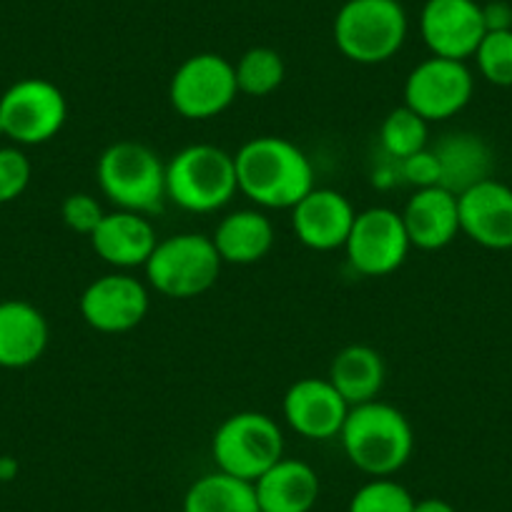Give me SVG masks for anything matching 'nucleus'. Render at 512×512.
<instances>
[{
  "label": "nucleus",
  "instance_id": "nucleus-32",
  "mask_svg": "<svg viewBox=\"0 0 512 512\" xmlns=\"http://www.w3.org/2000/svg\"><path fill=\"white\" fill-rule=\"evenodd\" d=\"M482 21L485 31H512V3L507 0H490L482 6Z\"/></svg>",
  "mask_w": 512,
  "mask_h": 512
},
{
  "label": "nucleus",
  "instance_id": "nucleus-25",
  "mask_svg": "<svg viewBox=\"0 0 512 512\" xmlns=\"http://www.w3.org/2000/svg\"><path fill=\"white\" fill-rule=\"evenodd\" d=\"M236 86L239 93L251 98L272 96L287 78V66L279 51L269 46H254L241 53L239 61L234 63Z\"/></svg>",
  "mask_w": 512,
  "mask_h": 512
},
{
  "label": "nucleus",
  "instance_id": "nucleus-20",
  "mask_svg": "<svg viewBox=\"0 0 512 512\" xmlns=\"http://www.w3.org/2000/svg\"><path fill=\"white\" fill-rule=\"evenodd\" d=\"M262 512H312L319 500V475L309 462L282 457L254 482Z\"/></svg>",
  "mask_w": 512,
  "mask_h": 512
},
{
  "label": "nucleus",
  "instance_id": "nucleus-11",
  "mask_svg": "<svg viewBox=\"0 0 512 512\" xmlns=\"http://www.w3.org/2000/svg\"><path fill=\"white\" fill-rule=\"evenodd\" d=\"M475 93V76L465 61L430 56L417 63L405 81V106L427 123L457 116Z\"/></svg>",
  "mask_w": 512,
  "mask_h": 512
},
{
  "label": "nucleus",
  "instance_id": "nucleus-1",
  "mask_svg": "<svg viewBox=\"0 0 512 512\" xmlns=\"http://www.w3.org/2000/svg\"><path fill=\"white\" fill-rule=\"evenodd\" d=\"M236 184L259 209L292 211L314 189V166L294 141L256 136L234 154Z\"/></svg>",
  "mask_w": 512,
  "mask_h": 512
},
{
  "label": "nucleus",
  "instance_id": "nucleus-16",
  "mask_svg": "<svg viewBox=\"0 0 512 512\" xmlns=\"http://www.w3.org/2000/svg\"><path fill=\"white\" fill-rule=\"evenodd\" d=\"M352 201L337 189L314 186L292 209L294 236L312 251L344 249L354 224Z\"/></svg>",
  "mask_w": 512,
  "mask_h": 512
},
{
  "label": "nucleus",
  "instance_id": "nucleus-10",
  "mask_svg": "<svg viewBox=\"0 0 512 512\" xmlns=\"http://www.w3.org/2000/svg\"><path fill=\"white\" fill-rule=\"evenodd\" d=\"M412 244L400 211L369 206L357 211L344 244L349 267L362 277H387L405 264Z\"/></svg>",
  "mask_w": 512,
  "mask_h": 512
},
{
  "label": "nucleus",
  "instance_id": "nucleus-2",
  "mask_svg": "<svg viewBox=\"0 0 512 512\" xmlns=\"http://www.w3.org/2000/svg\"><path fill=\"white\" fill-rule=\"evenodd\" d=\"M339 440L347 460L369 477H392L415 452V432L405 412L379 400L349 407Z\"/></svg>",
  "mask_w": 512,
  "mask_h": 512
},
{
  "label": "nucleus",
  "instance_id": "nucleus-19",
  "mask_svg": "<svg viewBox=\"0 0 512 512\" xmlns=\"http://www.w3.org/2000/svg\"><path fill=\"white\" fill-rule=\"evenodd\" d=\"M46 317L23 299L0 302V367L23 369L36 364L48 349Z\"/></svg>",
  "mask_w": 512,
  "mask_h": 512
},
{
  "label": "nucleus",
  "instance_id": "nucleus-6",
  "mask_svg": "<svg viewBox=\"0 0 512 512\" xmlns=\"http://www.w3.org/2000/svg\"><path fill=\"white\" fill-rule=\"evenodd\" d=\"M221 267L224 262L211 236L184 231L159 239L144 272L149 287L161 297L194 299L214 287Z\"/></svg>",
  "mask_w": 512,
  "mask_h": 512
},
{
  "label": "nucleus",
  "instance_id": "nucleus-29",
  "mask_svg": "<svg viewBox=\"0 0 512 512\" xmlns=\"http://www.w3.org/2000/svg\"><path fill=\"white\" fill-rule=\"evenodd\" d=\"M31 159L18 146H0V204H11L31 184Z\"/></svg>",
  "mask_w": 512,
  "mask_h": 512
},
{
  "label": "nucleus",
  "instance_id": "nucleus-21",
  "mask_svg": "<svg viewBox=\"0 0 512 512\" xmlns=\"http://www.w3.org/2000/svg\"><path fill=\"white\" fill-rule=\"evenodd\" d=\"M440 164V186L460 196L470 186L492 179L495 156L482 136L470 131H452L432 146Z\"/></svg>",
  "mask_w": 512,
  "mask_h": 512
},
{
  "label": "nucleus",
  "instance_id": "nucleus-13",
  "mask_svg": "<svg viewBox=\"0 0 512 512\" xmlns=\"http://www.w3.org/2000/svg\"><path fill=\"white\" fill-rule=\"evenodd\" d=\"M477 0H427L420 13V36L432 56L467 61L485 38Z\"/></svg>",
  "mask_w": 512,
  "mask_h": 512
},
{
  "label": "nucleus",
  "instance_id": "nucleus-33",
  "mask_svg": "<svg viewBox=\"0 0 512 512\" xmlns=\"http://www.w3.org/2000/svg\"><path fill=\"white\" fill-rule=\"evenodd\" d=\"M412 512H457V510L447 500H440V497H425V500H415Z\"/></svg>",
  "mask_w": 512,
  "mask_h": 512
},
{
  "label": "nucleus",
  "instance_id": "nucleus-14",
  "mask_svg": "<svg viewBox=\"0 0 512 512\" xmlns=\"http://www.w3.org/2000/svg\"><path fill=\"white\" fill-rule=\"evenodd\" d=\"M282 412L299 437L324 442L339 437L349 415V402L327 377H304L287 390Z\"/></svg>",
  "mask_w": 512,
  "mask_h": 512
},
{
  "label": "nucleus",
  "instance_id": "nucleus-24",
  "mask_svg": "<svg viewBox=\"0 0 512 512\" xmlns=\"http://www.w3.org/2000/svg\"><path fill=\"white\" fill-rule=\"evenodd\" d=\"M184 512H262L254 482L214 470L191 482L184 495Z\"/></svg>",
  "mask_w": 512,
  "mask_h": 512
},
{
  "label": "nucleus",
  "instance_id": "nucleus-18",
  "mask_svg": "<svg viewBox=\"0 0 512 512\" xmlns=\"http://www.w3.org/2000/svg\"><path fill=\"white\" fill-rule=\"evenodd\" d=\"M407 236L415 249H445L460 234V209L457 196L442 186L417 189L400 211Z\"/></svg>",
  "mask_w": 512,
  "mask_h": 512
},
{
  "label": "nucleus",
  "instance_id": "nucleus-30",
  "mask_svg": "<svg viewBox=\"0 0 512 512\" xmlns=\"http://www.w3.org/2000/svg\"><path fill=\"white\" fill-rule=\"evenodd\" d=\"M63 224L71 231L83 236H91L96 231V226L101 224V219L106 216L101 201L96 196L86 194V191H76V194H68L66 201L61 206Z\"/></svg>",
  "mask_w": 512,
  "mask_h": 512
},
{
  "label": "nucleus",
  "instance_id": "nucleus-36",
  "mask_svg": "<svg viewBox=\"0 0 512 512\" xmlns=\"http://www.w3.org/2000/svg\"><path fill=\"white\" fill-rule=\"evenodd\" d=\"M0 485H3V480H0Z\"/></svg>",
  "mask_w": 512,
  "mask_h": 512
},
{
  "label": "nucleus",
  "instance_id": "nucleus-5",
  "mask_svg": "<svg viewBox=\"0 0 512 512\" xmlns=\"http://www.w3.org/2000/svg\"><path fill=\"white\" fill-rule=\"evenodd\" d=\"M239 194L234 154L214 144H191L166 164V199L191 214L224 209Z\"/></svg>",
  "mask_w": 512,
  "mask_h": 512
},
{
  "label": "nucleus",
  "instance_id": "nucleus-26",
  "mask_svg": "<svg viewBox=\"0 0 512 512\" xmlns=\"http://www.w3.org/2000/svg\"><path fill=\"white\" fill-rule=\"evenodd\" d=\"M427 126L430 123L417 116L410 106H397L384 116L379 128V144L392 161H405L427 149Z\"/></svg>",
  "mask_w": 512,
  "mask_h": 512
},
{
  "label": "nucleus",
  "instance_id": "nucleus-15",
  "mask_svg": "<svg viewBox=\"0 0 512 512\" xmlns=\"http://www.w3.org/2000/svg\"><path fill=\"white\" fill-rule=\"evenodd\" d=\"M460 234L482 249H512V189L497 179H485L457 196Z\"/></svg>",
  "mask_w": 512,
  "mask_h": 512
},
{
  "label": "nucleus",
  "instance_id": "nucleus-7",
  "mask_svg": "<svg viewBox=\"0 0 512 512\" xmlns=\"http://www.w3.org/2000/svg\"><path fill=\"white\" fill-rule=\"evenodd\" d=\"M211 455L216 470L256 482L284 457L282 427L264 412H236L216 427Z\"/></svg>",
  "mask_w": 512,
  "mask_h": 512
},
{
  "label": "nucleus",
  "instance_id": "nucleus-8",
  "mask_svg": "<svg viewBox=\"0 0 512 512\" xmlns=\"http://www.w3.org/2000/svg\"><path fill=\"white\" fill-rule=\"evenodd\" d=\"M0 118L6 139L18 146H41L56 139L66 126L68 101L56 83L23 78L0 96Z\"/></svg>",
  "mask_w": 512,
  "mask_h": 512
},
{
  "label": "nucleus",
  "instance_id": "nucleus-34",
  "mask_svg": "<svg viewBox=\"0 0 512 512\" xmlns=\"http://www.w3.org/2000/svg\"><path fill=\"white\" fill-rule=\"evenodd\" d=\"M18 475V462L13 457H0V480L8 482Z\"/></svg>",
  "mask_w": 512,
  "mask_h": 512
},
{
  "label": "nucleus",
  "instance_id": "nucleus-31",
  "mask_svg": "<svg viewBox=\"0 0 512 512\" xmlns=\"http://www.w3.org/2000/svg\"><path fill=\"white\" fill-rule=\"evenodd\" d=\"M400 166V176L415 189H430V186H440V164H437L435 151L427 146L420 154L410 156L405 161H397Z\"/></svg>",
  "mask_w": 512,
  "mask_h": 512
},
{
  "label": "nucleus",
  "instance_id": "nucleus-28",
  "mask_svg": "<svg viewBox=\"0 0 512 512\" xmlns=\"http://www.w3.org/2000/svg\"><path fill=\"white\" fill-rule=\"evenodd\" d=\"M472 58L487 83L500 88L512 86V31L485 33Z\"/></svg>",
  "mask_w": 512,
  "mask_h": 512
},
{
  "label": "nucleus",
  "instance_id": "nucleus-4",
  "mask_svg": "<svg viewBox=\"0 0 512 512\" xmlns=\"http://www.w3.org/2000/svg\"><path fill=\"white\" fill-rule=\"evenodd\" d=\"M332 33L347 61L377 66L402 51L410 18L400 0H347L334 16Z\"/></svg>",
  "mask_w": 512,
  "mask_h": 512
},
{
  "label": "nucleus",
  "instance_id": "nucleus-23",
  "mask_svg": "<svg viewBox=\"0 0 512 512\" xmlns=\"http://www.w3.org/2000/svg\"><path fill=\"white\" fill-rule=\"evenodd\" d=\"M327 379L349 402V407H354L377 400L384 379H387V367H384L382 354L374 347L349 344V347L339 349L337 357L332 359Z\"/></svg>",
  "mask_w": 512,
  "mask_h": 512
},
{
  "label": "nucleus",
  "instance_id": "nucleus-3",
  "mask_svg": "<svg viewBox=\"0 0 512 512\" xmlns=\"http://www.w3.org/2000/svg\"><path fill=\"white\" fill-rule=\"evenodd\" d=\"M96 179L101 194L116 209L159 214L166 206V164L139 141H116L98 156Z\"/></svg>",
  "mask_w": 512,
  "mask_h": 512
},
{
  "label": "nucleus",
  "instance_id": "nucleus-9",
  "mask_svg": "<svg viewBox=\"0 0 512 512\" xmlns=\"http://www.w3.org/2000/svg\"><path fill=\"white\" fill-rule=\"evenodd\" d=\"M239 96L234 63L221 53H196L174 71L169 101L179 116L189 121H209L221 116Z\"/></svg>",
  "mask_w": 512,
  "mask_h": 512
},
{
  "label": "nucleus",
  "instance_id": "nucleus-22",
  "mask_svg": "<svg viewBox=\"0 0 512 512\" xmlns=\"http://www.w3.org/2000/svg\"><path fill=\"white\" fill-rule=\"evenodd\" d=\"M214 246L221 262L249 267L262 262L274 246V224L262 209H239L226 214L214 231Z\"/></svg>",
  "mask_w": 512,
  "mask_h": 512
},
{
  "label": "nucleus",
  "instance_id": "nucleus-12",
  "mask_svg": "<svg viewBox=\"0 0 512 512\" xmlns=\"http://www.w3.org/2000/svg\"><path fill=\"white\" fill-rule=\"evenodd\" d=\"M149 307V287L126 272L93 279L78 302L83 322L101 334L131 332L144 322Z\"/></svg>",
  "mask_w": 512,
  "mask_h": 512
},
{
  "label": "nucleus",
  "instance_id": "nucleus-35",
  "mask_svg": "<svg viewBox=\"0 0 512 512\" xmlns=\"http://www.w3.org/2000/svg\"><path fill=\"white\" fill-rule=\"evenodd\" d=\"M0 139H6V128H3V118H0Z\"/></svg>",
  "mask_w": 512,
  "mask_h": 512
},
{
  "label": "nucleus",
  "instance_id": "nucleus-17",
  "mask_svg": "<svg viewBox=\"0 0 512 512\" xmlns=\"http://www.w3.org/2000/svg\"><path fill=\"white\" fill-rule=\"evenodd\" d=\"M88 239H91L96 256H101L103 262L111 264L116 272L146 267L149 256L159 244V236H156L149 216L123 209L106 211L101 224Z\"/></svg>",
  "mask_w": 512,
  "mask_h": 512
},
{
  "label": "nucleus",
  "instance_id": "nucleus-27",
  "mask_svg": "<svg viewBox=\"0 0 512 512\" xmlns=\"http://www.w3.org/2000/svg\"><path fill=\"white\" fill-rule=\"evenodd\" d=\"M415 497L392 477H372L349 500L347 512H412Z\"/></svg>",
  "mask_w": 512,
  "mask_h": 512
}]
</instances>
